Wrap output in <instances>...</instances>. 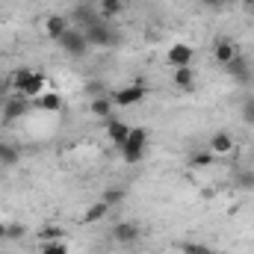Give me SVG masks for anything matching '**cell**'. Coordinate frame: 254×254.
<instances>
[{"label":"cell","mask_w":254,"mask_h":254,"mask_svg":"<svg viewBox=\"0 0 254 254\" xmlns=\"http://www.w3.org/2000/svg\"><path fill=\"white\" fill-rule=\"evenodd\" d=\"M145 145H148V133H145L142 127H130L125 145H122V157H125V163H139L142 154H145Z\"/></svg>","instance_id":"6da1fadb"},{"label":"cell","mask_w":254,"mask_h":254,"mask_svg":"<svg viewBox=\"0 0 254 254\" xmlns=\"http://www.w3.org/2000/svg\"><path fill=\"white\" fill-rule=\"evenodd\" d=\"M60 45H63V51H68L71 57H83L86 51H89V42H86V36H83V30H68L65 36L57 39Z\"/></svg>","instance_id":"7a4b0ae2"},{"label":"cell","mask_w":254,"mask_h":254,"mask_svg":"<svg viewBox=\"0 0 254 254\" xmlns=\"http://www.w3.org/2000/svg\"><path fill=\"white\" fill-rule=\"evenodd\" d=\"M83 36H86V42H89V45H98V48H110V45L116 42L113 30H110L107 24H101V21H95L92 27H86V30H83Z\"/></svg>","instance_id":"3957f363"},{"label":"cell","mask_w":254,"mask_h":254,"mask_svg":"<svg viewBox=\"0 0 254 254\" xmlns=\"http://www.w3.org/2000/svg\"><path fill=\"white\" fill-rule=\"evenodd\" d=\"M148 98V89L142 83H133V86H125L122 92H116V104L119 107H133V104H142Z\"/></svg>","instance_id":"277c9868"},{"label":"cell","mask_w":254,"mask_h":254,"mask_svg":"<svg viewBox=\"0 0 254 254\" xmlns=\"http://www.w3.org/2000/svg\"><path fill=\"white\" fill-rule=\"evenodd\" d=\"M225 71H228L237 83H249V80H252V65H249V60H246L243 54H237L231 63L225 65Z\"/></svg>","instance_id":"5b68a950"},{"label":"cell","mask_w":254,"mask_h":254,"mask_svg":"<svg viewBox=\"0 0 254 254\" xmlns=\"http://www.w3.org/2000/svg\"><path fill=\"white\" fill-rule=\"evenodd\" d=\"M113 240L122 243V246H133V243L139 240V225H136V222H119V225L113 228Z\"/></svg>","instance_id":"8992f818"},{"label":"cell","mask_w":254,"mask_h":254,"mask_svg":"<svg viewBox=\"0 0 254 254\" xmlns=\"http://www.w3.org/2000/svg\"><path fill=\"white\" fill-rule=\"evenodd\" d=\"M169 63L175 65V68L192 65V48L190 45H172V48H169Z\"/></svg>","instance_id":"52a82bcc"},{"label":"cell","mask_w":254,"mask_h":254,"mask_svg":"<svg viewBox=\"0 0 254 254\" xmlns=\"http://www.w3.org/2000/svg\"><path fill=\"white\" fill-rule=\"evenodd\" d=\"M231 151H234V139H231L228 133H216V136L210 139V154H213V157H216V154L225 157V154H231Z\"/></svg>","instance_id":"ba28073f"},{"label":"cell","mask_w":254,"mask_h":254,"mask_svg":"<svg viewBox=\"0 0 254 254\" xmlns=\"http://www.w3.org/2000/svg\"><path fill=\"white\" fill-rule=\"evenodd\" d=\"M107 213H110V204H107V201H98V204H92V207L86 210V216H83V225H95V222L107 219Z\"/></svg>","instance_id":"9c48e42d"},{"label":"cell","mask_w":254,"mask_h":254,"mask_svg":"<svg viewBox=\"0 0 254 254\" xmlns=\"http://www.w3.org/2000/svg\"><path fill=\"white\" fill-rule=\"evenodd\" d=\"M237 54H240V51H237V45H234V42H219L213 57H216V63H219V65H228Z\"/></svg>","instance_id":"30bf717a"},{"label":"cell","mask_w":254,"mask_h":254,"mask_svg":"<svg viewBox=\"0 0 254 254\" xmlns=\"http://www.w3.org/2000/svg\"><path fill=\"white\" fill-rule=\"evenodd\" d=\"M107 130H110V139H113V142H116L119 148L125 145L127 133H130V127H127L125 122H110V125H107Z\"/></svg>","instance_id":"8fae6325"},{"label":"cell","mask_w":254,"mask_h":254,"mask_svg":"<svg viewBox=\"0 0 254 254\" xmlns=\"http://www.w3.org/2000/svg\"><path fill=\"white\" fill-rule=\"evenodd\" d=\"M71 27H68V21L65 18H60V15H54V18H48V36L51 39H60V36H65Z\"/></svg>","instance_id":"7c38bea8"},{"label":"cell","mask_w":254,"mask_h":254,"mask_svg":"<svg viewBox=\"0 0 254 254\" xmlns=\"http://www.w3.org/2000/svg\"><path fill=\"white\" fill-rule=\"evenodd\" d=\"M42 86H45V77L33 71V77H30V80L24 83V89H21V92H24L27 98H39V92H42Z\"/></svg>","instance_id":"4fadbf2b"},{"label":"cell","mask_w":254,"mask_h":254,"mask_svg":"<svg viewBox=\"0 0 254 254\" xmlns=\"http://www.w3.org/2000/svg\"><path fill=\"white\" fill-rule=\"evenodd\" d=\"M175 86H181V89H192L195 86V74H192V68H175Z\"/></svg>","instance_id":"5bb4252c"},{"label":"cell","mask_w":254,"mask_h":254,"mask_svg":"<svg viewBox=\"0 0 254 254\" xmlns=\"http://www.w3.org/2000/svg\"><path fill=\"white\" fill-rule=\"evenodd\" d=\"M110 110H113V101H110V98L101 95V98L92 101V113H95L98 119H110Z\"/></svg>","instance_id":"9a60e30c"},{"label":"cell","mask_w":254,"mask_h":254,"mask_svg":"<svg viewBox=\"0 0 254 254\" xmlns=\"http://www.w3.org/2000/svg\"><path fill=\"white\" fill-rule=\"evenodd\" d=\"M36 107H42V110H48V113H57V110L63 107V98H60V95H45V98H36Z\"/></svg>","instance_id":"2e32d148"},{"label":"cell","mask_w":254,"mask_h":254,"mask_svg":"<svg viewBox=\"0 0 254 254\" xmlns=\"http://www.w3.org/2000/svg\"><path fill=\"white\" fill-rule=\"evenodd\" d=\"M125 9V0H101V15L104 18H113Z\"/></svg>","instance_id":"e0dca14e"},{"label":"cell","mask_w":254,"mask_h":254,"mask_svg":"<svg viewBox=\"0 0 254 254\" xmlns=\"http://www.w3.org/2000/svg\"><path fill=\"white\" fill-rule=\"evenodd\" d=\"M181 252H184V254H216L210 246H204V243H184V246H181Z\"/></svg>","instance_id":"ac0fdd59"},{"label":"cell","mask_w":254,"mask_h":254,"mask_svg":"<svg viewBox=\"0 0 254 254\" xmlns=\"http://www.w3.org/2000/svg\"><path fill=\"white\" fill-rule=\"evenodd\" d=\"M24 113H27V104H24V101H12V104L6 107V119H9V122H12V119H21Z\"/></svg>","instance_id":"d6986e66"},{"label":"cell","mask_w":254,"mask_h":254,"mask_svg":"<svg viewBox=\"0 0 254 254\" xmlns=\"http://www.w3.org/2000/svg\"><path fill=\"white\" fill-rule=\"evenodd\" d=\"M30 77H33V71H30V68H21V71H15V74H12V80H9V83H12L15 89H24V83H27Z\"/></svg>","instance_id":"ffe728a7"},{"label":"cell","mask_w":254,"mask_h":254,"mask_svg":"<svg viewBox=\"0 0 254 254\" xmlns=\"http://www.w3.org/2000/svg\"><path fill=\"white\" fill-rule=\"evenodd\" d=\"M45 243H60L63 240V231L60 228H54V225H48V228H42V234H39Z\"/></svg>","instance_id":"44dd1931"},{"label":"cell","mask_w":254,"mask_h":254,"mask_svg":"<svg viewBox=\"0 0 254 254\" xmlns=\"http://www.w3.org/2000/svg\"><path fill=\"white\" fill-rule=\"evenodd\" d=\"M0 163H18V148L0 145Z\"/></svg>","instance_id":"7402d4cb"},{"label":"cell","mask_w":254,"mask_h":254,"mask_svg":"<svg viewBox=\"0 0 254 254\" xmlns=\"http://www.w3.org/2000/svg\"><path fill=\"white\" fill-rule=\"evenodd\" d=\"M101 201H107L110 207H113V204H122V201H125V190H107Z\"/></svg>","instance_id":"603a6c76"},{"label":"cell","mask_w":254,"mask_h":254,"mask_svg":"<svg viewBox=\"0 0 254 254\" xmlns=\"http://www.w3.org/2000/svg\"><path fill=\"white\" fill-rule=\"evenodd\" d=\"M237 187L240 190H254V172H240L237 175Z\"/></svg>","instance_id":"cb8c5ba5"},{"label":"cell","mask_w":254,"mask_h":254,"mask_svg":"<svg viewBox=\"0 0 254 254\" xmlns=\"http://www.w3.org/2000/svg\"><path fill=\"white\" fill-rule=\"evenodd\" d=\"M243 122H246V125H254V98H249V101L243 104Z\"/></svg>","instance_id":"d4e9b609"},{"label":"cell","mask_w":254,"mask_h":254,"mask_svg":"<svg viewBox=\"0 0 254 254\" xmlns=\"http://www.w3.org/2000/svg\"><path fill=\"white\" fill-rule=\"evenodd\" d=\"M42 254H68V249H65L63 243H45Z\"/></svg>","instance_id":"484cf974"},{"label":"cell","mask_w":254,"mask_h":254,"mask_svg":"<svg viewBox=\"0 0 254 254\" xmlns=\"http://www.w3.org/2000/svg\"><path fill=\"white\" fill-rule=\"evenodd\" d=\"M27 231H24V225H6V237L9 240H21Z\"/></svg>","instance_id":"4316f807"},{"label":"cell","mask_w":254,"mask_h":254,"mask_svg":"<svg viewBox=\"0 0 254 254\" xmlns=\"http://www.w3.org/2000/svg\"><path fill=\"white\" fill-rule=\"evenodd\" d=\"M213 154H192V166H210Z\"/></svg>","instance_id":"83f0119b"},{"label":"cell","mask_w":254,"mask_h":254,"mask_svg":"<svg viewBox=\"0 0 254 254\" xmlns=\"http://www.w3.org/2000/svg\"><path fill=\"white\" fill-rule=\"evenodd\" d=\"M207 9H222V6H228V0H201Z\"/></svg>","instance_id":"f1b7e54d"},{"label":"cell","mask_w":254,"mask_h":254,"mask_svg":"<svg viewBox=\"0 0 254 254\" xmlns=\"http://www.w3.org/2000/svg\"><path fill=\"white\" fill-rule=\"evenodd\" d=\"M3 237H6V225L0 222V240H3Z\"/></svg>","instance_id":"f546056e"}]
</instances>
